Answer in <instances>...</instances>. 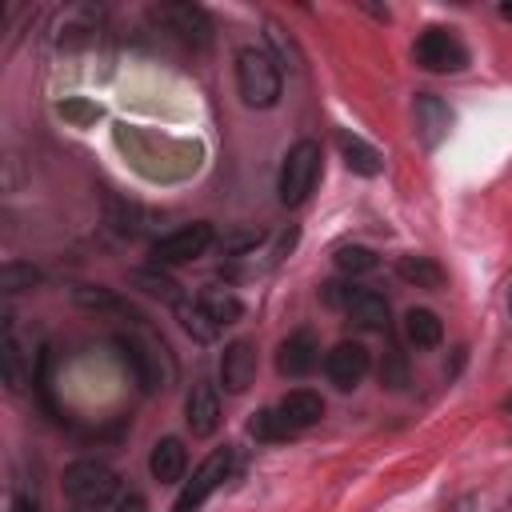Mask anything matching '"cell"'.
I'll return each mask as SVG.
<instances>
[{
    "label": "cell",
    "mask_w": 512,
    "mask_h": 512,
    "mask_svg": "<svg viewBox=\"0 0 512 512\" xmlns=\"http://www.w3.org/2000/svg\"><path fill=\"white\" fill-rule=\"evenodd\" d=\"M116 344H120V352H124V360H128V368H132V376H136V384H140L144 392H164V388L172 384L176 364H172L164 340H160L152 328L140 324L136 332L120 336Z\"/></svg>",
    "instance_id": "6da1fadb"
},
{
    "label": "cell",
    "mask_w": 512,
    "mask_h": 512,
    "mask_svg": "<svg viewBox=\"0 0 512 512\" xmlns=\"http://www.w3.org/2000/svg\"><path fill=\"white\" fill-rule=\"evenodd\" d=\"M236 92L248 108H272L280 104L284 92V76H280V60L264 48H240L236 52Z\"/></svg>",
    "instance_id": "7a4b0ae2"
},
{
    "label": "cell",
    "mask_w": 512,
    "mask_h": 512,
    "mask_svg": "<svg viewBox=\"0 0 512 512\" xmlns=\"http://www.w3.org/2000/svg\"><path fill=\"white\" fill-rule=\"evenodd\" d=\"M320 172H324V148L316 140H296L288 152H284V164H280V176H276V196L284 208H300L316 184H320Z\"/></svg>",
    "instance_id": "3957f363"
},
{
    "label": "cell",
    "mask_w": 512,
    "mask_h": 512,
    "mask_svg": "<svg viewBox=\"0 0 512 512\" xmlns=\"http://www.w3.org/2000/svg\"><path fill=\"white\" fill-rule=\"evenodd\" d=\"M60 488L64 496L72 500V508H88V512H100L124 484L120 476L104 464V460H72L60 476Z\"/></svg>",
    "instance_id": "277c9868"
},
{
    "label": "cell",
    "mask_w": 512,
    "mask_h": 512,
    "mask_svg": "<svg viewBox=\"0 0 512 512\" xmlns=\"http://www.w3.org/2000/svg\"><path fill=\"white\" fill-rule=\"evenodd\" d=\"M228 472H232V448H212V452L192 468V476L180 484V492H176V500H172V512H200L204 500L228 480Z\"/></svg>",
    "instance_id": "5b68a950"
},
{
    "label": "cell",
    "mask_w": 512,
    "mask_h": 512,
    "mask_svg": "<svg viewBox=\"0 0 512 512\" xmlns=\"http://www.w3.org/2000/svg\"><path fill=\"white\" fill-rule=\"evenodd\" d=\"M212 244H216V228L208 220H192V224H180V228L164 232L152 244V264L156 268H176V264H188V260L204 256Z\"/></svg>",
    "instance_id": "8992f818"
},
{
    "label": "cell",
    "mask_w": 512,
    "mask_h": 512,
    "mask_svg": "<svg viewBox=\"0 0 512 512\" xmlns=\"http://www.w3.org/2000/svg\"><path fill=\"white\" fill-rule=\"evenodd\" d=\"M412 60L424 72H464L468 68V48L448 28H424L412 44Z\"/></svg>",
    "instance_id": "52a82bcc"
},
{
    "label": "cell",
    "mask_w": 512,
    "mask_h": 512,
    "mask_svg": "<svg viewBox=\"0 0 512 512\" xmlns=\"http://www.w3.org/2000/svg\"><path fill=\"white\" fill-rule=\"evenodd\" d=\"M152 20H156L164 32H172L176 40L192 44V48H204V44L212 40V24H208L204 8H196V4H180V0L156 4V8H152Z\"/></svg>",
    "instance_id": "ba28073f"
},
{
    "label": "cell",
    "mask_w": 512,
    "mask_h": 512,
    "mask_svg": "<svg viewBox=\"0 0 512 512\" xmlns=\"http://www.w3.org/2000/svg\"><path fill=\"white\" fill-rule=\"evenodd\" d=\"M368 372H372V352H368L360 340H340V344L324 356V376H328V384L340 388V392H352Z\"/></svg>",
    "instance_id": "9c48e42d"
},
{
    "label": "cell",
    "mask_w": 512,
    "mask_h": 512,
    "mask_svg": "<svg viewBox=\"0 0 512 512\" xmlns=\"http://www.w3.org/2000/svg\"><path fill=\"white\" fill-rule=\"evenodd\" d=\"M316 364H320V344H316V336H312L308 328H296V332H288V336L280 340V348H276V372H280V376L300 380V376H308Z\"/></svg>",
    "instance_id": "30bf717a"
},
{
    "label": "cell",
    "mask_w": 512,
    "mask_h": 512,
    "mask_svg": "<svg viewBox=\"0 0 512 512\" xmlns=\"http://www.w3.org/2000/svg\"><path fill=\"white\" fill-rule=\"evenodd\" d=\"M272 412H276V420L288 428V436H296V432H308L312 424H320L324 400H320V392H312V388H292L288 396H280V400L272 404Z\"/></svg>",
    "instance_id": "8fae6325"
},
{
    "label": "cell",
    "mask_w": 512,
    "mask_h": 512,
    "mask_svg": "<svg viewBox=\"0 0 512 512\" xmlns=\"http://www.w3.org/2000/svg\"><path fill=\"white\" fill-rule=\"evenodd\" d=\"M412 112H416V136L424 148H440V140L452 132V108L436 96V92H416L412 100Z\"/></svg>",
    "instance_id": "7c38bea8"
},
{
    "label": "cell",
    "mask_w": 512,
    "mask_h": 512,
    "mask_svg": "<svg viewBox=\"0 0 512 512\" xmlns=\"http://www.w3.org/2000/svg\"><path fill=\"white\" fill-rule=\"evenodd\" d=\"M252 380H256V344L252 340L224 344V352H220V384H224V392L240 396V392L252 388Z\"/></svg>",
    "instance_id": "4fadbf2b"
},
{
    "label": "cell",
    "mask_w": 512,
    "mask_h": 512,
    "mask_svg": "<svg viewBox=\"0 0 512 512\" xmlns=\"http://www.w3.org/2000/svg\"><path fill=\"white\" fill-rule=\"evenodd\" d=\"M184 424L192 428V436H212L220 428V396L212 380H196L184 396Z\"/></svg>",
    "instance_id": "5bb4252c"
},
{
    "label": "cell",
    "mask_w": 512,
    "mask_h": 512,
    "mask_svg": "<svg viewBox=\"0 0 512 512\" xmlns=\"http://www.w3.org/2000/svg\"><path fill=\"white\" fill-rule=\"evenodd\" d=\"M0 368H4V384L8 392H24L28 388V352H24V340L16 336V324L12 316H4V332H0Z\"/></svg>",
    "instance_id": "9a60e30c"
},
{
    "label": "cell",
    "mask_w": 512,
    "mask_h": 512,
    "mask_svg": "<svg viewBox=\"0 0 512 512\" xmlns=\"http://www.w3.org/2000/svg\"><path fill=\"white\" fill-rule=\"evenodd\" d=\"M184 468H188V448H184V440H180V436H160V440L152 444V452H148V472H152V480L176 484V480H184Z\"/></svg>",
    "instance_id": "2e32d148"
},
{
    "label": "cell",
    "mask_w": 512,
    "mask_h": 512,
    "mask_svg": "<svg viewBox=\"0 0 512 512\" xmlns=\"http://www.w3.org/2000/svg\"><path fill=\"white\" fill-rule=\"evenodd\" d=\"M344 312L364 332H384L388 328V300L380 292H372V288H356L352 300L344 304Z\"/></svg>",
    "instance_id": "e0dca14e"
},
{
    "label": "cell",
    "mask_w": 512,
    "mask_h": 512,
    "mask_svg": "<svg viewBox=\"0 0 512 512\" xmlns=\"http://www.w3.org/2000/svg\"><path fill=\"white\" fill-rule=\"evenodd\" d=\"M336 144H340V156H344V164H348L356 176H380V168H384V156H380V148H372L364 136H356V132L340 128V132H336Z\"/></svg>",
    "instance_id": "ac0fdd59"
},
{
    "label": "cell",
    "mask_w": 512,
    "mask_h": 512,
    "mask_svg": "<svg viewBox=\"0 0 512 512\" xmlns=\"http://www.w3.org/2000/svg\"><path fill=\"white\" fill-rule=\"evenodd\" d=\"M396 276H400L404 284H412V288H424V292L444 288V268H440L432 256H416V252L400 256V260H396Z\"/></svg>",
    "instance_id": "d6986e66"
},
{
    "label": "cell",
    "mask_w": 512,
    "mask_h": 512,
    "mask_svg": "<svg viewBox=\"0 0 512 512\" xmlns=\"http://www.w3.org/2000/svg\"><path fill=\"white\" fill-rule=\"evenodd\" d=\"M404 340L412 348H436L444 340V324L432 308H408L404 312Z\"/></svg>",
    "instance_id": "ffe728a7"
},
{
    "label": "cell",
    "mask_w": 512,
    "mask_h": 512,
    "mask_svg": "<svg viewBox=\"0 0 512 512\" xmlns=\"http://www.w3.org/2000/svg\"><path fill=\"white\" fill-rule=\"evenodd\" d=\"M196 300H200V308L220 324V328H228V324H236L240 316H244V304H240V296L232 292V288H204V292H196Z\"/></svg>",
    "instance_id": "44dd1931"
},
{
    "label": "cell",
    "mask_w": 512,
    "mask_h": 512,
    "mask_svg": "<svg viewBox=\"0 0 512 512\" xmlns=\"http://www.w3.org/2000/svg\"><path fill=\"white\" fill-rule=\"evenodd\" d=\"M176 320H180V328H184L192 340H200V344H208V340H216V336H220V324L200 308V300H196V296H192V300L184 296V300L176 304Z\"/></svg>",
    "instance_id": "7402d4cb"
},
{
    "label": "cell",
    "mask_w": 512,
    "mask_h": 512,
    "mask_svg": "<svg viewBox=\"0 0 512 512\" xmlns=\"http://www.w3.org/2000/svg\"><path fill=\"white\" fill-rule=\"evenodd\" d=\"M128 280H132L140 292H148V296H156V300H164V304H172V308L184 300V296H180V284H176L172 276H164L156 264H152V268H136Z\"/></svg>",
    "instance_id": "603a6c76"
},
{
    "label": "cell",
    "mask_w": 512,
    "mask_h": 512,
    "mask_svg": "<svg viewBox=\"0 0 512 512\" xmlns=\"http://www.w3.org/2000/svg\"><path fill=\"white\" fill-rule=\"evenodd\" d=\"M332 260H336V268H340L344 276H368V272H376V264H380V256H376L372 248H364V244H340V248L332 252Z\"/></svg>",
    "instance_id": "cb8c5ba5"
},
{
    "label": "cell",
    "mask_w": 512,
    "mask_h": 512,
    "mask_svg": "<svg viewBox=\"0 0 512 512\" xmlns=\"http://www.w3.org/2000/svg\"><path fill=\"white\" fill-rule=\"evenodd\" d=\"M32 284H40V268H36V264H28V260H4V264H0V292H4V296L24 292V288H32Z\"/></svg>",
    "instance_id": "d4e9b609"
},
{
    "label": "cell",
    "mask_w": 512,
    "mask_h": 512,
    "mask_svg": "<svg viewBox=\"0 0 512 512\" xmlns=\"http://www.w3.org/2000/svg\"><path fill=\"white\" fill-rule=\"evenodd\" d=\"M60 116H64L68 124L84 128V124H96V120L104 116V108H100V104H92V100H84V96H68V100L60 104Z\"/></svg>",
    "instance_id": "484cf974"
},
{
    "label": "cell",
    "mask_w": 512,
    "mask_h": 512,
    "mask_svg": "<svg viewBox=\"0 0 512 512\" xmlns=\"http://www.w3.org/2000/svg\"><path fill=\"white\" fill-rule=\"evenodd\" d=\"M248 432H252L256 440H264V444H272V440H288V428L276 420V412H272V408H260V412H252V420H248Z\"/></svg>",
    "instance_id": "4316f807"
},
{
    "label": "cell",
    "mask_w": 512,
    "mask_h": 512,
    "mask_svg": "<svg viewBox=\"0 0 512 512\" xmlns=\"http://www.w3.org/2000/svg\"><path fill=\"white\" fill-rule=\"evenodd\" d=\"M264 40L276 48V56H280V60H288L292 68H300V52H296V44L284 36V28H280L276 20H264Z\"/></svg>",
    "instance_id": "83f0119b"
},
{
    "label": "cell",
    "mask_w": 512,
    "mask_h": 512,
    "mask_svg": "<svg viewBox=\"0 0 512 512\" xmlns=\"http://www.w3.org/2000/svg\"><path fill=\"white\" fill-rule=\"evenodd\" d=\"M100 512H148V500H144L136 488H120Z\"/></svg>",
    "instance_id": "f1b7e54d"
},
{
    "label": "cell",
    "mask_w": 512,
    "mask_h": 512,
    "mask_svg": "<svg viewBox=\"0 0 512 512\" xmlns=\"http://www.w3.org/2000/svg\"><path fill=\"white\" fill-rule=\"evenodd\" d=\"M380 380H384L388 388H400V384H404V360H400V352H396V348H392L388 364L380 368Z\"/></svg>",
    "instance_id": "f546056e"
},
{
    "label": "cell",
    "mask_w": 512,
    "mask_h": 512,
    "mask_svg": "<svg viewBox=\"0 0 512 512\" xmlns=\"http://www.w3.org/2000/svg\"><path fill=\"white\" fill-rule=\"evenodd\" d=\"M8 512H40V508H36V496L16 492V496H12V504H8Z\"/></svg>",
    "instance_id": "4dcf8cb0"
},
{
    "label": "cell",
    "mask_w": 512,
    "mask_h": 512,
    "mask_svg": "<svg viewBox=\"0 0 512 512\" xmlns=\"http://www.w3.org/2000/svg\"><path fill=\"white\" fill-rule=\"evenodd\" d=\"M500 16H504V20H512V4H500Z\"/></svg>",
    "instance_id": "1f68e13d"
},
{
    "label": "cell",
    "mask_w": 512,
    "mask_h": 512,
    "mask_svg": "<svg viewBox=\"0 0 512 512\" xmlns=\"http://www.w3.org/2000/svg\"><path fill=\"white\" fill-rule=\"evenodd\" d=\"M504 412H512V392H508V396H504Z\"/></svg>",
    "instance_id": "d6a6232c"
},
{
    "label": "cell",
    "mask_w": 512,
    "mask_h": 512,
    "mask_svg": "<svg viewBox=\"0 0 512 512\" xmlns=\"http://www.w3.org/2000/svg\"><path fill=\"white\" fill-rule=\"evenodd\" d=\"M508 312H512V288H508Z\"/></svg>",
    "instance_id": "836d02e7"
},
{
    "label": "cell",
    "mask_w": 512,
    "mask_h": 512,
    "mask_svg": "<svg viewBox=\"0 0 512 512\" xmlns=\"http://www.w3.org/2000/svg\"><path fill=\"white\" fill-rule=\"evenodd\" d=\"M72 512H88V508H72Z\"/></svg>",
    "instance_id": "e575fe53"
}]
</instances>
